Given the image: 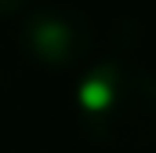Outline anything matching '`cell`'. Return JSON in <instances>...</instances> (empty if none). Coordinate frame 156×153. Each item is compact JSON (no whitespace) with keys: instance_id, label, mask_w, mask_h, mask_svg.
Masks as SVG:
<instances>
[{"instance_id":"cell-2","label":"cell","mask_w":156,"mask_h":153,"mask_svg":"<svg viewBox=\"0 0 156 153\" xmlns=\"http://www.w3.org/2000/svg\"><path fill=\"white\" fill-rule=\"evenodd\" d=\"M18 40L26 47L29 58H37L40 66H51V69H69L87 58L94 33H91V22L87 15L76 7H37L22 18V29Z\"/></svg>"},{"instance_id":"cell-1","label":"cell","mask_w":156,"mask_h":153,"mask_svg":"<svg viewBox=\"0 0 156 153\" xmlns=\"http://www.w3.org/2000/svg\"><path fill=\"white\" fill-rule=\"evenodd\" d=\"M76 117L91 142L142 150L156 142V76L123 58L94 62L76 80Z\"/></svg>"},{"instance_id":"cell-3","label":"cell","mask_w":156,"mask_h":153,"mask_svg":"<svg viewBox=\"0 0 156 153\" xmlns=\"http://www.w3.org/2000/svg\"><path fill=\"white\" fill-rule=\"evenodd\" d=\"M26 4H33V0H0V18H4V15H18V11H26Z\"/></svg>"}]
</instances>
